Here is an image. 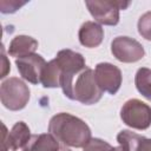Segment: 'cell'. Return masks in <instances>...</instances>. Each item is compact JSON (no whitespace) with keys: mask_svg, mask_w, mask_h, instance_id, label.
<instances>
[{"mask_svg":"<svg viewBox=\"0 0 151 151\" xmlns=\"http://www.w3.org/2000/svg\"><path fill=\"white\" fill-rule=\"evenodd\" d=\"M48 132L64 146L84 147L91 140L90 126L79 117L67 112L54 114L48 123Z\"/></svg>","mask_w":151,"mask_h":151,"instance_id":"1","label":"cell"},{"mask_svg":"<svg viewBox=\"0 0 151 151\" xmlns=\"http://www.w3.org/2000/svg\"><path fill=\"white\" fill-rule=\"evenodd\" d=\"M54 60L57 61L59 68H60V87L63 88L64 94L71 99L72 97V85L74 81V78L85 70L86 61L81 53L72 51L70 48L60 50Z\"/></svg>","mask_w":151,"mask_h":151,"instance_id":"2","label":"cell"},{"mask_svg":"<svg viewBox=\"0 0 151 151\" xmlns=\"http://www.w3.org/2000/svg\"><path fill=\"white\" fill-rule=\"evenodd\" d=\"M103 93L96 80L94 71L86 67L74 78L71 100H77L84 105H93L101 99Z\"/></svg>","mask_w":151,"mask_h":151,"instance_id":"3","label":"cell"},{"mask_svg":"<svg viewBox=\"0 0 151 151\" xmlns=\"http://www.w3.org/2000/svg\"><path fill=\"white\" fill-rule=\"evenodd\" d=\"M31 91L28 86L19 78L11 77L1 83L0 99L1 104L9 111L22 110L29 100Z\"/></svg>","mask_w":151,"mask_h":151,"instance_id":"4","label":"cell"},{"mask_svg":"<svg viewBox=\"0 0 151 151\" xmlns=\"http://www.w3.org/2000/svg\"><path fill=\"white\" fill-rule=\"evenodd\" d=\"M85 5L93 17V19L100 25L114 26L119 22V12L129 7L130 1L120 0H86Z\"/></svg>","mask_w":151,"mask_h":151,"instance_id":"5","label":"cell"},{"mask_svg":"<svg viewBox=\"0 0 151 151\" xmlns=\"http://www.w3.org/2000/svg\"><path fill=\"white\" fill-rule=\"evenodd\" d=\"M123 123L136 130H146L151 126V106L132 98L126 100L120 109Z\"/></svg>","mask_w":151,"mask_h":151,"instance_id":"6","label":"cell"},{"mask_svg":"<svg viewBox=\"0 0 151 151\" xmlns=\"http://www.w3.org/2000/svg\"><path fill=\"white\" fill-rule=\"evenodd\" d=\"M111 52L113 57L122 63H136L143 59L145 51L143 45L133 38L118 35L111 41Z\"/></svg>","mask_w":151,"mask_h":151,"instance_id":"7","label":"cell"},{"mask_svg":"<svg viewBox=\"0 0 151 151\" xmlns=\"http://www.w3.org/2000/svg\"><path fill=\"white\" fill-rule=\"evenodd\" d=\"M96 80L103 92L116 94L122 85L123 76L119 67L111 63H99L94 68Z\"/></svg>","mask_w":151,"mask_h":151,"instance_id":"8","label":"cell"},{"mask_svg":"<svg viewBox=\"0 0 151 151\" xmlns=\"http://www.w3.org/2000/svg\"><path fill=\"white\" fill-rule=\"evenodd\" d=\"M46 64V60L37 53L15 59V65L21 78L33 85L41 84V76Z\"/></svg>","mask_w":151,"mask_h":151,"instance_id":"9","label":"cell"},{"mask_svg":"<svg viewBox=\"0 0 151 151\" xmlns=\"http://www.w3.org/2000/svg\"><path fill=\"white\" fill-rule=\"evenodd\" d=\"M4 127V151L11 150V151H17L19 149H24L28 140L31 139L32 134L29 131V127L25 122H17L9 132L6 131V126L2 125Z\"/></svg>","mask_w":151,"mask_h":151,"instance_id":"10","label":"cell"},{"mask_svg":"<svg viewBox=\"0 0 151 151\" xmlns=\"http://www.w3.org/2000/svg\"><path fill=\"white\" fill-rule=\"evenodd\" d=\"M78 38L79 42L87 48L98 47L104 39V28L96 21H85L79 28Z\"/></svg>","mask_w":151,"mask_h":151,"instance_id":"11","label":"cell"},{"mask_svg":"<svg viewBox=\"0 0 151 151\" xmlns=\"http://www.w3.org/2000/svg\"><path fill=\"white\" fill-rule=\"evenodd\" d=\"M38 45H39L38 40H35L34 38L29 35L20 34L14 37L11 40L9 47H8V54L12 57H15L17 59L22 58V57L33 54L38 48Z\"/></svg>","mask_w":151,"mask_h":151,"instance_id":"12","label":"cell"},{"mask_svg":"<svg viewBox=\"0 0 151 151\" xmlns=\"http://www.w3.org/2000/svg\"><path fill=\"white\" fill-rule=\"evenodd\" d=\"M24 151H60V145L57 138L48 133L32 134L31 139L22 149Z\"/></svg>","mask_w":151,"mask_h":151,"instance_id":"13","label":"cell"},{"mask_svg":"<svg viewBox=\"0 0 151 151\" xmlns=\"http://www.w3.org/2000/svg\"><path fill=\"white\" fill-rule=\"evenodd\" d=\"M60 68L57 64V61L54 59L50 60L44 71H42V76H41V85L45 88H57L60 87Z\"/></svg>","mask_w":151,"mask_h":151,"instance_id":"14","label":"cell"},{"mask_svg":"<svg viewBox=\"0 0 151 151\" xmlns=\"http://www.w3.org/2000/svg\"><path fill=\"white\" fill-rule=\"evenodd\" d=\"M134 85L137 91L147 100H151V68L140 67L134 76Z\"/></svg>","mask_w":151,"mask_h":151,"instance_id":"15","label":"cell"},{"mask_svg":"<svg viewBox=\"0 0 151 151\" xmlns=\"http://www.w3.org/2000/svg\"><path fill=\"white\" fill-rule=\"evenodd\" d=\"M143 136L137 134L130 130H122L117 134V142L124 151H136V147Z\"/></svg>","mask_w":151,"mask_h":151,"instance_id":"16","label":"cell"},{"mask_svg":"<svg viewBox=\"0 0 151 151\" xmlns=\"http://www.w3.org/2000/svg\"><path fill=\"white\" fill-rule=\"evenodd\" d=\"M137 28L142 38L151 41V11L145 12L144 14L139 17Z\"/></svg>","mask_w":151,"mask_h":151,"instance_id":"17","label":"cell"},{"mask_svg":"<svg viewBox=\"0 0 151 151\" xmlns=\"http://www.w3.org/2000/svg\"><path fill=\"white\" fill-rule=\"evenodd\" d=\"M83 149L84 151H113L114 147L100 138H91Z\"/></svg>","mask_w":151,"mask_h":151,"instance_id":"18","label":"cell"},{"mask_svg":"<svg viewBox=\"0 0 151 151\" xmlns=\"http://www.w3.org/2000/svg\"><path fill=\"white\" fill-rule=\"evenodd\" d=\"M25 4H27V1H18V0H2L0 1V11L1 13H14L17 12L21 6H24Z\"/></svg>","mask_w":151,"mask_h":151,"instance_id":"19","label":"cell"},{"mask_svg":"<svg viewBox=\"0 0 151 151\" xmlns=\"http://www.w3.org/2000/svg\"><path fill=\"white\" fill-rule=\"evenodd\" d=\"M136 151H151V138H145L143 136L136 147Z\"/></svg>","mask_w":151,"mask_h":151,"instance_id":"20","label":"cell"},{"mask_svg":"<svg viewBox=\"0 0 151 151\" xmlns=\"http://www.w3.org/2000/svg\"><path fill=\"white\" fill-rule=\"evenodd\" d=\"M11 70V65H9V63L7 61V58H6V55H5V53H4V48H2V73H1V76H0V78H5L6 77V74H7V72Z\"/></svg>","mask_w":151,"mask_h":151,"instance_id":"21","label":"cell"},{"mask_svg":"<svg viewBox=\"0 0 151 151\" xmlns=\"http://www.w3.org/2000/svg\"><path fill=\"white\" fill-rule=\"evenodd\" d=\"M60 151H72V150H70L68 147H66V146H64V147H60Z\"/></svg>","mask_w":151,"mask_h":151,"instance_id":"22","label":"cell"}]
</instances>
